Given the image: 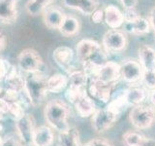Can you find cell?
Returning <instances> with one entry per match:
<instances>
[{"label":"cell","mask_w":155,"mask_h":146,"mask_svg":"<svg viewBox=\"0 0 155 146\" xmlns=\"http://www.w3.org/2000/svg\"><path fill=\"white\" fill-rule=\"evenodd\" d=\"M5 82H6L7 88L9 89L16 90L18 92L24 91V78L21 75V73H18L17 68L13 65L8 75L5 78Z\"/></svg>","instance_id":"cell-24"},{"label":"cell","mask_w":155,"mask_h":146,"mask_svg":"<svg viewBox=\"0 0 155 146\" xmlns=\"http://www.w3.org/2000/svg\"><path fill=\"white\" fill-rule=\"evenodd\" d=\"M16 129L19 138L25 145H29L33 142L34 134V121L31 115L25 114L21 119L16 122Z\"/></svg>","instance_id":"cell-11"},{"label":"cell","mask_w":155,"mask_h":146,"mask_svg":"<svg viewBox=\"0 0 155 146\" xmlns=\"http://www.w3.org/2000/svg\"><path fill=\"white\" fill-rule=\"evenodd\" d=\"M63 6L75 11H79L85 16H91L98 9V0H61Z\"/></svg>","instance_id":"cell-14"},{"label":"cell","mask_w":155,"mask_h":146,"mask_svg":"<svg viewBox=\"0 0 155 146\" xmlns=\"http://www.w3.org/2000/svg\"><path fill=\"white\" fill-rule=\"evenodd\" d=\"M77 113L79 114L82 118H87L91 115L94 114L95 110V103L93 102L90 97L85 95L80 99L76 103L74 104Z\"/></svg>","instance_id":"cell-22"},{"label":"cell","mask_w":155,"mask_h":146,"mask_svg":"<svg viewBox=\"0 0 155 146\" xmlns=\"http://www.w3.org/2000/svg\"><path fill=\"white\" fill-rule=\"evenodd\" d=\"M64 11L55 5H50L42 13L44 24L50 29H58L65 17Z\"/></svg>","instance_id":"cell-10"},{"label":"cell","mask_w":155,"mask_h":146,"mask_svg":"<svg viewBox=\"0 0 155 146\" xmlns=\"http://www.w3.org/2000/svg\"><path fill=\"white\" fill-rule=\"evenodd\" d=\"M123 27L125 31L129 33L135 34V35H143L149 32L150 24L148 19L140 17L138 15L137 17L130 19V21H125L123 23Z\"/></svg>","instance_id":"cell-16"},{"label":"cell","mask_w":155,"mask_h":146,"mask_svg":"<svg viewBox=\"0 0 155 146\" xmlns=\"http://www.w3.org/2000/svg\"><path fill=\"white\" fill-rule=\"evenodd\" d=\"M123 96L128 105L137 106L139 104H142V102L145 99L147 94H145V91L143 88L138 86H133L130 87L128 90H126Z\"/></svg>","instance_id":"cell-23"},{"label":"cell","mask_w":155,"mask_h":146,"mask_svg":"<svg viewBox=\"0 0 155 146\" xmlns=\"http://www.w3.org/2000/svg\"><path fill=\"white\" fill-rule=\"evenodd\" d=\"M58 141L60 146H81L79 131L76 128H69L67 130L59 133Z\"/></svg>","instance_id":"cell-25"},{"label":"cell","mask_w":155,"mask_h":146,"mask_svg":"<svg viewBox=\"0 0 155 146\" xmlns=\"http://www.w3.org/2000/svg\"><path fill=\"white\" fill-rule=\"evenodd\" d=\"M19 0H0V23L13 24L18 19V3Z\"/></svg>","instance_id":"cell-13"},{"label":"cell","mask_w":155,"mask_h":146,"mask_svg":"<svg viewBox=\"0 0 155 146\" xmlns=\"http://www.w3.org/2000/svg\"><path fill=\"white\" fill-rule=\"evenodd\" d=\"M148 22L150 24V27H152L154 34H155V6H153L150 9L148 14Z\"/></svg>","instance_id":"cell-39"},{"label":"cell","mask_w":155,"mask_h":146,"mask_svg":"<svg viewBox=\"0 0 155 146\" xmlns=\"http://www.w3.org/2000/svg\"><path fill=\"white\" fill-rule=\"evenodd\" d=\"M143 83L148 89L155 90V69L143 70L142 80Z\"/></svg>","instance_id":"cell-32"},{"label":"cell","mask_w":155,"mask_h":146,"mask_svg":"<svg viewBox=\"0 0 155 146\" xmlns=\"http://www.w3.org/2000/svg\"><path fill=\"white\" fill-rule=\"evenodd\" d=\"M5 115H6V114H5L4 112H3L1 109H0V121H2V120L4 119V116H5Z\"/></svg>","instance_id":"cell-43"},{"label":"cell","mask_w":155,"mask_h":146,"mask_svg":"<svg viewBox=\"0 0 155 146\" xmlns=\"http://www.w3.org/2000/svg\"><path fill=\"white\" fill-rule=\"evenodd\" d=\"M54 0H28L25 9L30 16H38L44 12L47 7L52 4Z\"/></svg>","instance_id":"cell-26"},{"label":"cell","mask_w":155,"mask_h":146,"mask_svg":"<svg viewBox=\"0 0 155 146\" xmlns=\"http://www.w3.org/2000/svg\"><path fill=\"white\" fill-rule=\"evenodd\" d=\"M102 44L106 53H119L126 49L128 40L123 31L119 29H110L105 33Z\"/></svg>","instance_id":"cell-6"},{"label":"cell","mask_w":155,"mask_h":146,"mask_svg":"<svg viewBox=\"0 0 155 146\" xmlns=\"http://www.w3.org/2000/svg\"><path fill=\"white\" fill-rule=\"evenodd\" d=\"M44 115L47 123L59 133L65 131L70 128L67 123L69 108L64 101L60 99L48 101L44 109Z\"/></svg>","instance_id":"cell-2"},{"label":"cell","mask_w":155,"mask_h":146,"mask_svg":"<svg viewBox=\"0 0 155 146\" xmlns=\"http://www.w3.org/2000/svg\"><path fill=\"white\" fill-rule=\"evenodd\" d=\"M80 29H81L80 19L76 18L75 16H73V15L66 14L60 27L58 28V30H59V32L62 35H64L66 37H71L78 34Z\"/></svg>","instance_id":"cell-18"},{"label":"cell","mask_w":155,"mask_h":146,"mask_svg":"<svg viewBox=\"0 0 155 146\" xmlns=\"http://www.w3.org/2000/svg\"><path fill=\"white\" fill-rule=\"evenodd\" d=\"M140 146H155V140L149 137H145L143 136V138L140 142Z\"/></svg>","instance_id":"cell-40"},{"label":"cell","mask_w":155,"mask_h":146,"mask_svg":"<svg viewBox=\"0 0 155 146\" xmlns=\"http://www.w3.org/2000/svg\"><path fill=\"white\" fill-rule=\"evenodd\" d=\"M53 142V133L47 126H40L35 129L33 134V144L36 146H51Z\"/></svg>","instance_id":"cell-19"},{"label":"cell","mask_w":155,"mask_h":146,"mask_svg":"<svg viewBox=\"0 0 155 146\" xmlns=\"http://www.w3.org/2000/svg\"><path fill=\"white\" fill-rule=\"evenodd\" d=\"M125 10H134L138 4V0H118Z\"/></svg>","instance_id":"cell-37"},{"label":"cell","mask_w":155,"mask_h":146,"mask_svg":"<svg viewBox=\"0 0 155 146\" xmlns=\"http://www.w3.org/2000/svg\"><path fill=\"white\" fill-rule=\"evenodd\" d=\"M91 78H95L107 85H115L120 78V64L114 61H107Z\"/></svg>","instance_id":"cell-7"},{"label":"cell","mask_w":155,"mask_h":146,"mask_svg":"<svg viewBox=\"0 0 155 146\" xmlns=\"http://www.w3.org/2000/svg\"><path fill=\"white\" fill-rule=\"evenodd\" d=\"M1 146H21V144L17 138L13 137V136H10V137H7L4 140H2Z\"/></svg>","instance_id":"cell-38"},{"label":"cell","mask_w":155,"mask_h":146,"mask_svg":"<svg viewBox=\"0 0 155 146\" xmlns=\"http://www.w3.org/2000/svg\"><path fill=\"white\" fill-rule=\"evenodd\" d=\"M19 94H21V92H18L16 90L7 88L4 92V95H3L2 99H4L6 101H8L9 103H13V102L19 101L18 100L19 99Z\"/></svg>","instance_id":"cell-33"},{"label":"cell","mask_w":155,"mask_h":146,"mask_svg":"<svg viewBox=\"0 0 155 146\" xmlns=\"http://www.w3.org/2000/svg\"><path fill=\"white\" fill-rule=\"evenodd\" d=\"M143 69L140 61L128 60L120 64V77L127 83H137L142 80Z\"/></svg>","instance_id":"cell-9"},{"label":"cell","mask_w":155,"mask_h":146,"mask_svg":"<svg viewBox=\"0 0 155 146\" xmlns=\"http://www.w3.org/2000/svg\"><path fill=\"white\" fill-rule=\"evenodd\" d=\"M86 94V88H81V87H75V86H69V88L65 92V97L69 100L72 104H75L76 102L84 96Z\"/></svg>","instance_id":"cell-28"},{"label":"cell","mask_w":155,"mask_h":146,"mask_svg":"<svg viewBox=\"0 0 155 146\" xmlns=\"http://www.w3.org/2000/svg\"><path fill=\"white\" fill-rule=\"evenodd\" d=\"M81 146H114L109 140L105 138H94Z\"/></svg>","instance_id":"cell-35"},{"label":"cell","mask_w":155,"mask_h":146,"mask_svg":"<svg viewBox=\"0 0 155 146\" xmlns=\"http://www.w3.org/2000/svg\"><path fill=\"white\" fill-rule=\"evenodd\" d=\"M143 135L136 131H127L123 134V142L126 146H140Z\"/></svg>","instance_id":"cell-29"},{"label":"cell","mask_w":155,"mask_h":146,"mask_svg":"<svg viewBox=\"0 0 155 146\" xmlns=\"http://www.w3.org/2000/svg\"><path fill=\"white\" fill-rule=\"evenodd\" d=\"M8 115L16 122L18 121L19 119H21L22 117L25 115L21 102V101H17V102H13V103L10 104Z\"/></svg>","instance_id":"cell-30"},{"label":"cell","mask_w":155,"mask_h":146,"mask_svg":"<svg viewBox=\"0 0 155 146\" xmlns=\"http://www.w3.org/2000/svg\"><path fill=\"white\" fill-rule=\"evenodd\" d=\"M11 63L4 58H0V82L5 80V78L8 75V73L11 69Z\"/></svg>","instance_id":"cell-34"},{"label":"cell","mask_w":155,"mask_h":146,"mask_svg":"<svg viewBox=\"0 0 155 146\" xmlns=\"http://www.w3.org/2000/svg\"><path fill=\"white\" fill-rule=\"evenodd\" d=\"M68 77L61 74V73H56L47 79V89L48 92H52V94H59L60 92L67 87Z\"/></svg>","instance_id":"cell-21"},{"label":"cell","mask_w":155,"mask_h":146,"mask_svg":"<svg viewBox=\"0 0 155 146\" xmlns=\"http://www.w3.org/2000/svg\"><path fill=\"white\" fill-rule=\"evenodd\" d=\"M6 43H7L6 36L4 35L2 31H0V53H1L5 49V47H6Z\"/></svg>","instance_id":"cell-41"},{"label":"cell","mask_w":155,"mask_h":146,"mask_svg":"<svg viewBox=\"0 0 155 146\" xmlns=\"http://www.w3.org/2000/svg\"><path fill=\"white\" fill-rule=\"evenodd\" d=\"M104 22L111 29H118L124 23V15L114 5H108L104 9Z\"/></svg>","instance_id":"cell-15"},{"label":"cell","mask_w":155,"mask_h":146,"mask_svg":"<svg viewBox=\"0 0 155 146\" xmlns=\"http://www.w3.org/2000/svg\"><path fill=\"white\" fill-rule=\"evenodd\" d=\"M25 146H36V145H34L33 143H31V144H29V145H25Z\"/></svg>","instance_id":"cell-44"},{"label":"cell","mask_w":155,"mask_h":146,"mask_svg":"<svg viewBox=\"0 0 155 146\" xmlns=\"http://www.w3.org/2000/svg\"><path fill=\"white\" fill-rule=\"evenodd\" d=\"M91 19L94 23H100L104 21V10L102 9H96L91 15Z\"/></svg>","instance_id":"cell-36"},{"label":"cell","mask_w":155,"mask_h":146,"mask_svg":"<svg viewBox=\"0 0 155 146\" xmlns=\"http://www.w3.org/2000/svg\"><path fill=\"white\" fill-rule=\"evenodd\" d=\"M127 105L128 104L125 100V97H124V96H119L114 100H111L107 108H109L110 111H113L114 114L118 115L126 109Z\"/></svg>","instance_id":"cell-31"},{"label":"cell","mask_w":155,"mask_h":146,"mask_svg":"<svg viewBox=\"0 0 155 146\" xmlns=\"http://www.w3.org/2000/svg\"><path fill=\"white\" fill-rule=\"evenodd\" d=\"M47 79L41 72L30 73L24 77V92L33 106L40 105L47 96Z\"/></svg>","instance_id":"cell-3"},{"label":"cell","mask_w":155,"mask_h":146,"mask_svg":"<svg viewBox=\"0 0 155 146\" xmlns=\"http://www.w3.org/2000/svg\"><path fill=\"white\" fill-rule=\"evenodd\" d=\"M53 58H54L55 62L64 70L70 72L71 64L74 60V52L70 48L67 46H59L57 47L54 51H53Z\"/></svg>","instance_id":"cell-17"},{"label":"cell","mask_w":155,"mask_h":146,"mask_svg":"<svg viewBox=\"0 0 155 146\" xmlns=\"http://www.w3.org/2000/svg\"><path fill=\"white\" fill-rule=\"evenodd\" d=\"M17 62L19 69L27 73V74L41 72V69L44 65L41 56L33 49L22 50L18 54Z\"/></svg>","instance_id":"cell-5"},{"label":"cell","mask_w":155,"mask_h":146,"mask_svg":"<svg viewBox=\"0 0 155 146\" xmlns=\"http://www.w3.org/2000/svg\"><path fill=\"white\" fill-rule=\"evenodd\" d=\"M129 119L131 124L136 129H148L155 122V110L148 105L139 104L132 108L129 115Z\"/></svg>","instance_id":"cell-4"},{"label":"cell","mask_w":155,"mask_h":146,"mask_svg":"<svg viewBox=\"0 0 155 146\" xmlns=\"http://www.w3.org/2000/svg\"><path fill=\"white\" fill-rule=\"evenodd\" d=\"M140 63L143 70L155 69V50L148 46H142L138 50Z\"/></svg>","instance_id":"cell-20"},{"label":"cell","mask_w":155,"mask_h":146,"mask_svg":"<svg viewBox=\"0 0 155 146\" xmlns=\"http://www.w3.org/2000/svg\"><path fill=\"white\" fill-rule=\"evenodd\" d=\"M77 57L84 64L87 77H93L98 69L107 61V56L102 50L100 44L91 39H82L77 44Z\"/></svg>","instance_id":"cell-1"},{"label":"cell","mask_w":155,"mask_h":146,"mask_svg":"<svg viewBox=\"0 0 155 146\" xmlns=\"http://www.w3.org/2000/svg\"><path fill=\"white\" fill-rule=\"evenodd\" d=\"M149 100L155 106V90H152L151 92H150V95H149Z\"/></svg>","instance_id":"cell-42"},{"label":"cell","mask_w":155,"mask_h":146,"mask_svg":"<svg viewBox=\"0 0 155 146\" xmlns=\"http://www.w3.org/2000/svg\"><path fill=\"white\" fill-rule=\"evenodd\" d=\"M116 117L117 115L109 108L96 110L92 115V127L97 133H103L114 124Z\"/></svg>","instance_id":"cell-8"},{"label":"cell","mask_w":155,"mask_h":146,"mask_svg":"<svg viewBox=\"0 0 155 146\" xmlns=\"http://www.w3.org/2000/svg\"><path fill=\"white\" fill-rule=\"evenodd\" d=\"M115 85H107L101 83L95 78H90L87 91L91 96L103 102H108L110 99V94Z\"/></svg>","instance_id":"cell-12"},{"label":"cell","mask_w":155,"mask_h":146,"mask_svg":"<svg viewBox=\"0 0 155 146\" xmlns=\"http://www.w3.org/2000/svg\"><path fill=\"white\" fill-rule=\"evenodd\" d=\"M87 75L84 71H71L69 72L68 76V81L70 83V86L75 87H81V88H86L87 84Z\"/></svg>","instance_id":"cell-27"}]
</instances>
